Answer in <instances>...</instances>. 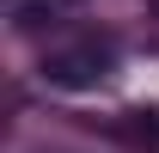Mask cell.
Here are the masks:
<instances>
[]
</instances>
